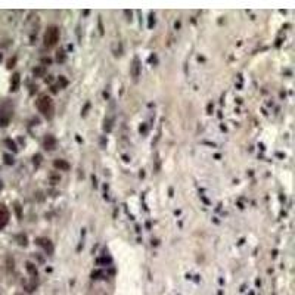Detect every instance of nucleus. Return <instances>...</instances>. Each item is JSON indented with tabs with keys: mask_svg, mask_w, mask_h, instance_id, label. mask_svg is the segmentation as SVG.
<instances>
[{
	"mask_svg": "<svg viewBox=\"0 0 295 295\" xmlns=\"http://www.w3.org/2000/svg\"><path fill=\"white\" fill-rule=\"evenodd\" d=\"M37 245L43 246V249H44L47 254H52V252H53V245H52V242H50L49 239H46V238H38V239H37Z\"/></svg>",
	"mask_w": 295,
	"mask_h": 295,
	"instance_id": "4",
	"label": "nucleus"
},
{
	"mask_svg": "<svg viewBox=\"0 0 295 295\" xmlns=\"http://www.w3.org/2000/svg\"><path fill=\"white\" fill-rule=\"evenodd\" d=\"M55 145H56V140L53 136H46V139H44V146L46 149H55Z\"/></svg>",
	"mask_w": 295,
	"mask_h": 295,
	"instance_id": "8",
	"label": "nucleus"
},
{
	"mask_svg": "<svg viewBox=\"0 0 295 295\" xmlns=\"http://www.w3.org/2000/svg\"><path fill=\"white\" fill-rule=\"evenodd\" d=\"M6 143H8V145H9V146H10V149H13V151H16V148H15V145H13V143H12V142H10V140H6Z\"/></svg>",
	"mask_w": 295,
	"mask_h": 295,
	"instance_id": "13",
	"label": "nucleus"
},
{
	"mask_svg": "<svg viewBox=\"0 0 295 295\" xmlns=\"http://www.w3.org/2000/svg\"><path fill=\"white\" fill-rule=\"evenodd\" d=\"M53 165H55V168H58L61 171H68V170H70V164H68L65 160H56L53 162Z\"/></svg>",
	"mask_w": 295,
	"mask_h": 295,
	"instance_id": "7",
	"label": "nucleus"
},
{
	"mask_svg": "<svg viewBox=\"0 0 295 295\" xmlns=\"http://www.w3.org/2000/svg\"><path fill=\"white\" fill-rule=\"evenodd\" d=\"M5 158H6V162H8V164H10V162H13V161H12V160H10V156H8V155H6V156H5Z\"/></svg>",
	"mask_w": 295,
	"mask_h": 295,
	"instance_id": "15",
	"label": "nucleus"
},
{
	"mask_svg": "<svg viewBox=\"0 0 295 295\" xmlns=\"http://www.w3.org/2000/svg\"><path fill=\"white\" fill-rule=\"evenodd\" d=\"M9 221V213L5 205H0V229H3Z\"/></svg>",
	"mask_w": 295,
	"mask_h": 295,
	"instance_id": "5",
	"label": "nucleus"
},
{
	"mask_svg": "<svg viewBox=\"0 0 295 295\" xmlns=\"http://www.w3.org/2000/svg\"><path fill=\"white\" fill-rule=\"evenodd\" d=\"M58 40H59V30H58V27H49L46 30V33H44V46L52 47V46H55V44L58 43Z\"/></svg>",
	"mask_w": 295,
	"mask_h": 295,
	"instance_id": "2",
	"label": "nucleus"
},
{
	"mask_svg": "<svg viewBox=\"0 0 295 295\" xmlns=\"http://www.w3.org/2000/svg\"><path fill=\"white\" fill-rule=\"evenodd\" d=\"M2 188H3V185H2V181H0V190H2Z\"/></svg>",
	"mask_w": 295,
	"mask_h": 295,
	"instance_id": "16",
	"label": "nucleus"
},
{
	"mask_svg": "<svg viewBox=\"0 0 295 295\" xmlns=\"http://www.w3.org/2000/svg\"><path fill=\"white\" fill-rule=\"evenodd\" d=\"M18 87H19V74H13L12 83H10V90L15 92V90H18Z\"/></svg>",
	"mask_w": 295,
	"mask_h": 295,
	"instance_id": "9",
	"label": "nucleus"
},
{
	"mask_svg": "<svg viewBox=\"0 0 295 295\" xmlns=\"http://www.w3.org/2000/svg\"><path fill=\"white\" fill-rule=\"evenodd\" d=\"M10 117H12V111L8 109L5 105L0 106V126H8L9 121H10Z\"/></svg>",
	"mask_w": 295,
	"mask_h": 295,
	"instance_id": "3",
	"label": "nucleus"
},
{
	"mask_svg": "<svg viewBox=\"0 0 295 295\" xmlns=\"http://www.w3.org/2000/svg\"><path fill=\"white\" fill-rule=\"evenodd\" d=\"M37 108H38V111L41 112V114L46 117L47 120H50L52 117H53V112H55V105H53V100L50 99V98H47V96H43V98H40L38 99V102H37Z\"/></svg>",
	"mask_w": 295,
	"mask_h": 295,
	"instance_id": "1",
	"label": "nucleus"
},
{
	"mask_svg": "<svg viewBox=\"0 0 295 295\" xmlns=\"http://www.w3.org/2000/svg\"><path fill=\"white\" fill-rule=\"evenodd\" d=\"M13 63H15V58H13V59H10V61L8 62V66L10 68V66H13Z\"/></svg>",
	"mask_w": 295,
	"mask_h": 295,
	"instance_id": "14",
	"label": "nucleus"
},
{
	"mask_svg": "<svg viewBox=\"0 0 295 295\" xmlns=\"http://www.w3.org/2000/svg\"><path fill=\"white\" fill-rule=\"evenodd\" d=\"M27 270L31 273V276H34V278H37V268H36V266L34 264H31V263H27Z\"/></svg>",
	"mask_w": 295,
	"mask_h": 295,
	"instance_id": "10",
	"label": "nucleus"
},
{
	"mask_svg": "<svg viewBox=\"0 0 295 295\" xmlns=\"http://www.w3.org/2000/svg\"><path fill=\"white\" fill-rule=\"evenodd\" d=\"M131 75H133L134 78H137V77L140 75V61H139V58H134V61H133V65H131Z\"/></svg>",
	"mask_w": 295,
	"mask_h": 295,
	"instance_id": "6",
	"label": "nucleus"
},
{
	"mask_svg": "<svg viewBox=\"0 0 295 295\" xmlns=\"http://www.w3.org/2000/svg\"><path fill=\"white\" fill-rule=\"evenodd\" d=\"M34 74H36V75H43V74H44V68H43V66L34 68Z\"/></svg>",
	"mask_w": 295,
	"mask_h": 295,
	"instance_id": "11",
	"label": "nucleus"
},
{
	"mask_svg": "<svg viewBox=\"0 0 295 295\" xmlns=\"http://www.w3.org/2000/svg\"><path fill=\"white\" fill-rule=\"evenodd\" d=\"M65 61V53L61 50L59 53H58V62H63Z\"/></svg>",
	"mask_w": 295,
	"mask_h": 295,
	"instance_id": "12",
	"label": "nucleus"
}]
</instances>
